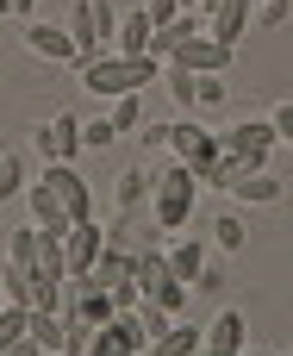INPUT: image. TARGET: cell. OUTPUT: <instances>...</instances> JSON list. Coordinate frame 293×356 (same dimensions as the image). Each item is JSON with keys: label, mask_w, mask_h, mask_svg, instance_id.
Segmentation results:
<instances>
[{"label": "cell", "mask_w": 293, "mask_h": 356, "mask_svg": "<svg viewBox=\"0 0 293 356\" xmlns=\"http://www.w3.org/2000/svg\"><path fill=\"white\" fill-rule=\"evenodd\" d=\"M6 13H12V19H31V13H37V0H6Z\"/></svg>", "instance_id": "30"}, {"label": "cell", "mask_w": 293, "mask_h": 356, "mask_svg": "<svg viewBox=\"0 0 293 356\" xmlns=\"http://www.w3.org/2000/svg\"><path fill=\"white\" fill-rule=\"evenodd\" d=\"M169 150H175V163H187V169L200 175V188H206V175H212L219 156H225V144H219L206 125H194V119H175V125H169Z\"/></svg>", "instance_id": "5"}, {"label": "cell", "mask_w": 293, "mask_h": 356, "mask_svg": "<svg viewBox=\"0 0 293 356\" xmlns=\"http://www.w3.org/2000/svg\"><path fill=\"white\" fill-rule=\"evenodd\" d=\"M112 138H119V125H112V119H94V125H81V144H87V150H106Z\"/></svg>", "instance_id": "25"}, {"label": "cell", "mask_w": 293, "mask_h": 356, "mask_svg": "<svg viewBox=\"0 0 293 356\" xmlns=\"http://www.w3.org/2000/svg\"><path fill=\"white\" fill-rule=\"evenodd\" d=\"M31 144H37V156L44 163H75L87 144H81V119L75 113H50L37 131H31Z\"/></svg>", "instance_id": "7"}, {"label": "cell", "mask_w": 293, "mask_h": 356, "mask_svg": "<svg viewBox=\"0 0 293 356\" xmlns=\"http://www.w3.org/2000/svg\"><path fill=\"white\" fill-rule=\"evenodd\" d=\"M250 319H244V307H219L212 313V325H206V338H200V356H244L250 344Z\"/></svg>", "instance_id": "10"}, {"label": "cell", "mask_w": 293, "mask_h": 356, "mask_svg": "<svg viewBox=\"0 0 293 356\" xmlns=\"http://www.w3.org/2000/svg\"><path fill=\"white\" fill-rule=\"evenodd\" d=\"M244 356H275V350H244Z\"/></svg>", "instance_id": "33"}, {"label": "cell", "mask_w": 293, "mask_h": 356, "mask_svg": "<svg viewBox=\"0 0 293 356\" xmlns=\"http://www.w3.org/2000/svg\"><path fill=\"white\" fill-rule=\"evenodd\" d=\"M131 282H137V294H144V300H156L162 313H175V319H181V307H187V282L169 269V250H144V257L131 263Z\"/></svg>", "instance_id": "3"}, {"label": "cell", "mask_w": 293, "mask_h": 356, "mask_svg": "<svg viewBox=\"0 0 293 356\" xmlns=\"http://www.w3.org/2000/svg\"><path fill=\"white\" fill-rule=\"evenodd\" d=\"M194 200H200V175L187 163L156 169V181H150V225L156 232H187L194 225Z\"/></svg>", "instance_id": "2"}, {"label": "cell", "mask_w": 293, "mask_h": 356, "mask_svg": "<svg viewBox=\"0 0 293 356\" xmlns=\"http://www.w3.org/2000/svg\"><path fill=\"white\" fill-rule=\"evenodd\" d=\"M269 125H275V138H281V144H293V100H281V106L269 113Z\"/></svg>", "instance_id": "26"}, {"label": "cell", "mask_w": 293, "mask_h": 356, "mask_svg": "<svg viewBox=\"0 0 293 356\" xmlns=\"http://www.w3.org/2000/svg\"><path fill=\"white\" fill-rule=\"evenodd\" d=\"M62 25H69V38H75L81 56H106L112 31H119V13H112V0H75Z\"/></svg>", "instance_id": "4"}, {"label": "cell", "mask_w": 293, "mask_h": 356, "mask_svg": "<svg viewBox=\"0 0 293 356\" xmlns=\"http://www.w3.org/2000/svg\"><path fill=\"white\" fill-rule=\"evenodd\" d=\"M150 181H156V169H119V213H131L137 200H150Z\"/></svg>", "instance_id": "17"}, {"label": "cell", "mask_w": 293, "mask_h": 356, "mask_svg": "<svg viewBox=\"0 0 293 356\" xmlns=\"http://www.w3.org/2000/svg\"><path fill=\"white\" fill-rule=\"evenodd\" d=\"M150 38H156L150 6H131V13L119 19V31H112V50H119V56H144V50H150Z\"/></svg>", "instance_id": "14"}, {"label": "cell", "mask_w": 293, "mask_h": 356, "mask_svg": "<svg viewBox=\"0 0 293 356\" xmlns=\"http://www.w3.org/2000/svg\"><path fill=\"white\" fill-rule=\"evenodd\" d=\"M162 75H169V94H175V106H181V113H187V106H194V100H200V75H187V69H175V63H169V69H162Z\"/></svg>", "instance_id": "20"}, {"label": "cell", "mask_w": 293, "mask_h": 356, "mask_svg": "<svg viewBox=\"0 0 293 356\" xmlns=\"http://www.w3.org/2000/svg\"><path fill=\"white\" fill-rule=\"evenodd\" d=\"M106 119H112L119 131H144V94H119Z\"/></svg>", "instance_id": "19"}, {"label": "cell", "mask_w": 293, "mask_h": 356, "mask_svg": "<svg viewBox=\"0 0 293 356\" xmlns=\"http://www.w3.org/2000/svg\"><path fill=\"white\" fill-rule=\"evenodd\" d=\"M181 13H200V0H181Z\"/></svg>", "instance_id": "32"}, {"label": "cell", "mask_w": 293, "mask_h": 356, "mask_svg": "<svg viewBox=\"0 0 293 356\" xmlns=\"http://www.w3.org/2000/svg\"><path fill=\"white\" fill-rule=\"evenodd\" d=\"M150 75H162V56H119V50H106V56H81L75 63V81L87 88V94H100V100H119V94H144V81Z\"/></svg>", "instance_id": "1"}, {"label": "cell", "mask_w": 293, "mask_h": 356, "mask_svg": "<svg viewBox=\"0 0 293 356\" xmlns=\"http://www.w3.org/2000/svg\"><path fill=\"white\" fill-rule=\"evenodd\" d=\"M0 307H6V294H0Z\"/></svg>", "instance_id": "35"}, {"label": "cell", "mask_w": 293, "mask_h": 356, "mask_svg": "<svg viewBox=\"0 0 293 356\" xmlns=\"http://www.w3.org/2000/svg\"><path fill=\"white\" fill-rule=\"evenodd\" d=\"M200 100H206V106L225 100V81H219V75H200Z\"/></svg>", "instance_id": "29"}, {"label": "cell", "mask_w": 293, "mask_h": 356, "mask_svg": "<svg viewBox=\"0 0 293 356\" xmlns=\"http://www.w3.org/2000/svg\"><path fill=\"white\" fill-rule=\"evenodd\" d=\"M44 188L56 194V207L69 213V225L94 219V188H87V175H75V163H44Z\"/></svg>", "instance_id": "6"}, {"label": "cell", "mask_w": 293, "mask_h": 356, "mask_svg": "<svg viewBox=\"0 0 293 356\" xmlns=\"http://www.w3.org/2000/svg\"><path fill=\"white\" fill-rule=\"evenodd\" d=\"M0 19H6V0H0Z\"/></svg>", "instance_id": "34"}, {"label": "cell", "mask_w": 293, "mask_h": 356, "mask_svg": "<svg viewBox=\"0 0 293 356\" xmlns=\"http://www.w3.org/2000/svg\"><path fill=\"white\" fill-rule=\"evenodd\" d=\"M219 144H225V156H237L244 169H269V150H275L281 138H275L269 119H244V125H231Z\"/></svg>", "instance_id": "8"}, {"label": "cell", "mask_w": 293, "mask_h": 356, "mask_svg": "<svg viewBox=\"0 0 293 356\" xmlns=\"http://www.w3.org/2000/svg\"><path fill=\"white\" fill-rule=\"evenodd\" d=\"M25 332H31V307H12V300H6V307H0V344H19Z\"/></svg>", "instance_id": "23"}, {"label": "cell", "mask_w": 293, "mask_h": 356, "mask_svg": "<svg viewBox=\"0 0 293 356\" xmlns=\"http://www.w3.org/2000/svg\"><path fill=\"white\" fill-rule=\"evenodd\" d=\"M31 181H25V163L12 156V150H0V200H12V194H25Z\"/></svg>", "instance_id": "22"}, {"label": "cell", "mask_w": 293, "mask_h": 356, "mask_svg": "<svg viewBox=\"0 0 293 356\" xmlns=\"http://www.w3.org/2000/svg\"><path fill=\"white\" fill-rule=\"evenodd\" d=\"M231 56H237L231 44H219L212 31H194L187 44H175V56H169V63H175V69H187V75H225V69H231Z\"/></svg>", "instance_id": "9"}, {"label": "cell", "mask_w": 293, "mask_h": 356, "mask_svg": "<svg viewBox=\"0 0 293 356\" xmlns=\"http://www.w3.org/2000/svg\"><path fill=\"white\" fill-rule=\"evenodd\" d=\"M106 250V232L94 225V219H81V225H69L62 232V257H69V282H81L87 269H94V257Z\"/></svg>", "instance_id": "12"}, {"label": "cell", "mask_w": 293, "mask_h": 356, "mask_svg": "<svg viewBox=\"0 0 293 356\" xmlns=\"http://www.w3.org/2000/svg\"><path fill=\"white\" fill-rule=\"evenodd\" d=\"M144 6H150V19H156V25H169V19H181V0H144Z\"/></svg>", "instance_id": "27"}, {"label": "cell", "mask_w": 293, "mask_h": 356, "mask_svg": "<svg viewBox=\"0 0 293 356\" xmlns=\"http://www.w3.org/2000/svg\"><path fill=\"white\" fill-rule=\"evenodd\" d=\"M244 238H250V232H244L237 213H219V219H212V244H219V250H244Z\"/></svg>", "instance_id": "21"}, {"label": "cell", "mask_w": 293, "mask_h": 356, "mask_svg": "<svg viewBox=\"0 0 293 356\" xmlns=\"http://www.w3.org/2000/svg\"><path fill=\"white\" fill-rule=\"evenodd\" d=\"M169 269L194 288V282L206 275V244H200V238H187V232H175V244H169Z\"/></svg>", "instance_id": "15"}, {"label": "cell", "mask_w": 293, "mask_h": 356, "mask_svg": "<svg viewBox=\"0 0 293 356\" xmlns=\"http://www.w3.org/2000/svg\"><path fill=\"white\" fill-rule=\"evenodd\" d=\"M31 338H37V350H62V307H31Z\"/></svg>", "instance_id": "18"}, {"label": "cell", "mask_w": 293, "mask_h": 356, "mask_svg": "<svg viewBox=\"0 0 293 356\" xmlns=\"http://www.w3.org/2000/svg\"><path fill=\"white\" fill-rule=\"evenodd\" d=\"M250 19H256V0H219L212 13H206V31L219 38V44H244V31H250Z\"/></svg>", "instance_id": "13"}, {"label": "cell", "mask_w": 293, "mask_h": 356, "mask_svg": "<svg viewBox=\"0 0 293 356\" xmlns=\"http://www.w3.org/2000/svg\"><path fill=\"white\" fill-rule=\"evenodd\" d=\"M6 269H12V263H6V244H0V275H6Z\"/></svg>", "instance_id": "31"}, {"label": "cell", "mask_w": 293, "mask_h": 356, "mask_svg": "<svg viewBox=\"0 0 293 356\" xmlns=\"http://www.w3.org/2000/svg\"><path fill=\"white\" fill-rule=\"evenodd\" d=\"M81 356H137V350H131V344H125L112 325H100V332L87 338V350H81Z\"/></svg>", "instance_id": "24"}, {"label": "cell", "mask_w": 293, "mask_h": 356, "mask_svg": "<svg viewBox=\"0 0 293 356\" xmlns=\"http://www.w3.org/2000/svg\"><path fill=\"white\" fill-rule=\"evenodd\" d=\"M0 356H44V350H37V338H31V332H25V338H19V344H0Z\"/></svg>", "instance_id": "28"}, {"label": "cell", "mask_w": 293, "mask_h": 356, "mask_svg": "<svg viewBox=\"0 0 293 356\" xmlns=\"http://www.w3.org/2000/svg\"><path fill=\"white\" fill-rule=\"evenodd\" d=\"M200 338H206V325H181V319H175L169 332L150 338V350H144V356H200Z\"/></svg>", "instance_id": "16"}, {"label": "cell", "mask_w": 293, "mask_h": 356, "mask_svg": "<svg viewBox=\"0 0 293 356\" xmlns=\"http://www.w3.org/2000/svg\"><path fill=\"white\" fill-rule=\"evenodd\" d=\"M19 38H25V50H31V56H44V63H81V50H75L69 25H50V19H25V25H19Z\"/></svg>", "instance_id": "11"}]
</instances>
